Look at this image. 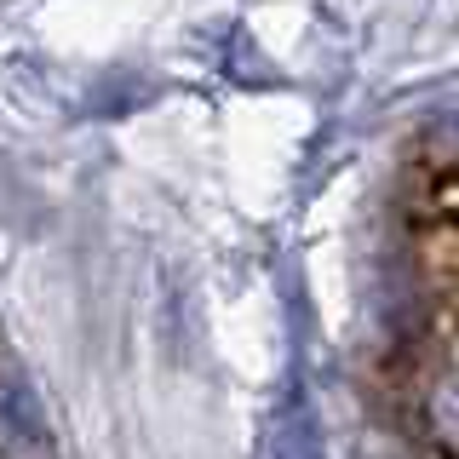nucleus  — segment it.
Listing matches in <instances>:
<instances>
[{"label": "nucleus", "instance_id": "obj_4", "mask_svg": "<svg viewBox=\"0 0 459 459\" xmlns=\"http://www.w3.org/2000/svg\"><path fill=\"white\" fill-rule=\"evenodd\" d=\"M454 356H459V310H454Z\"/></svg>", "mask_w": 459, "mask_h": 459}, {"label": "nucleus", "instance_id": "obj_2", "mask_svg": "<svg viewBox=\"0 0 459 459\" xmlns=\"http://www.w3.org/2000/svg\"><path fill=\"white\" fill-rule=\"evenodd\" d=\"M420 224L442 241H459V155L425 167L420 178Z\"/></svg>", "mask_w": 459, "mask_h": 459}, {"label": "nucleus", "instance_id": "obj_3", "mask_svg": "<svg viewBox=\"0 0 459 459\" xmlns=\"http://www.w3.org/2000/svg\"><path fill=\"white\" fill-rule=\"evenodd\" d=\"M0 459H40L35 448H12V442H0Z\"/></svg>", "mask_w": 459, "mask_h": 459}, {"label": "nucleus", "instance_id": "obj_1", "mask_svg": "<svg viewBox=\"0 0 459 459\" xmlns=\"http://www.w3.org/2000/svg\"><path fill=\"white\" fill-rule=\"evenodd\" d=\"M413 420H420V437L442 459H459V356H442V362H430L420 373Z\"/></svg>", "mask_w": 459, "mask_h": 459}]
</instances>
